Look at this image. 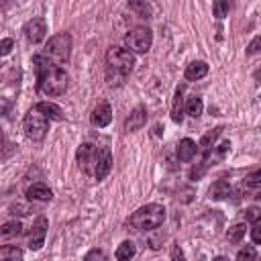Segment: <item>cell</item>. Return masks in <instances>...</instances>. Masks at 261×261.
I'll return each instance as SVG.
<instances>
[{"label": "cell", "instance_id": "2e32d148", "mask_svg": "<svg viewBox=\"0 0 261 261\" xmlns=\"http://www.w3.org/2000/svg\"><path fill=\"white\" fill-rule=\"evenodd\" d=\"M206 73H208V63H206V61H192V63L186 67V71H184L186 80H190V82H196V80L204 77Z\"/></svg>", "mask_w": 261, "mask_h": 261}, {"label": "cell", "instance_id": "277c9868", "mask_svg": "<svg viewBox=\"0 0 261 261\" xmlns=\"http://www.w3.org/2000/svg\"><path fill=\"white\" fill-rule=\"evenodd\" d=\"M69 53H71V37H69L67 33H59V35H53V37L47 41V45H45L41 57H43L45 61L57 65V63L67 61V59H69Z\"/></svg>", "mask_w": 261, "mask_h": 261}, {"label": "cell", "instance_id": "f546056e", "mask_svg": "<svg viewBox=\"0 0 261 261\" xmlns=\"http://www.w3.org/2000/svg\"><path fill=\"white\" fill-rule=\"evenodd\" d=\"M245 218H247L249 222H259V218H261V210H259L257 206H251V208H247Z\"/></svg>", "mask_w": 261, "mask_h": 261}, {"label": "cell", "instance_id": "8fae6325", "mask_svg": "<svg viewBox=\"0 0 261 261\" xmlns=\"http://www.w3.org/2000/svg\"><path fill=\"white\" fill-rule=\"evenodd\" d=\"M110 120H112V108H110L108 102H100V104L92 110V114H90V122H92L94 126H98V128L110 124Z\"/></svg>", "mask_w": 261, "mask_h": 261}, {"label": "cell", "instance_id": "d590c367", "mask_svg": "<svg viewBox=\"0 0 261 261\" xmlns=\"http://www.w3.org/2000/svg\"><path fill=\"white\" fill-rule=\"evenodd\" d=\"M212 261H228V257H222V255H220V257H214Z\"/></svg>", "mask_w": 261, "mask_h": 261}, {"label": "cell", "instance_id": "4dcf8cb0", "mask_svg": "<svg viewBox=\"0 0 261 261\" xmlns=\"http://www.w3.org/2000/svg\"><path fill=\"white\" fill-rule=\"evenodd\" d=\"M12 47H14V43H12V39H2V41H0V57H4V55H8Z\"/></svg>", "mask_w": 261, "mask_h": 261}, {"label": "cell", "instance_id": "ffe728a7", "mask_svg": "<svg viewBox=\"0 0 261 261\" xmlns=\"http://www.w3.org/2000/svg\"><path fill=\"white\" fill-rule=\"evenodd\" d=\"M0 261H22V249L16 245H2Z\"/></svg>", "mask_w": 261, "mask_h": 261}, {"label": "cell", "instance_id": "f1b7e54d", "mask_svg": "<svg viewBox=\"0 0 261 261\" xmlns=\"http://www.w3.org/2000/svg\"><path fill=\"white\" fill-rule=\"evenodd\" d=\"M84 261H106V253L102 249H92V251L86 253Z\"/></svg>", "mask_w": 261, "mask_h": 261}, {"label": "cell", "instance_id": "d4e9b609", "mask_svg": "<svg viewBox=\"0 0 261 261\" xmlns=\"http://www.w3.org/2000/svg\"><path fill=\"white\" fill-rule=\"evenodd\" d=\"M22 232V224L18 220H10V222H4L0 226V234L2 237H16Z\"/></svg>", "mask_w": 261, "mask_h": 261}, {"label": "cell", "instance_id": "8992f818", "mask_svg": "<svg viewBox=\"0 0 261 261\" xmlns=\"http://www.w3.org/2000/svg\"><path fill=\"white\" fill-rule=\"evenodd\" d=\"M151 43H153V33L147 27H135L124 37L126 49L135 51V53H147L151 49Z\"/></svg>", "mask_w": 261, "mask_h": 261}, {"label": "cell", "instance_id": "5bb4252c", "mask_svg": "<svg viewBox=\"0 0 261 261\" xmlns=\"http://www.w3.org/2000/svg\"><path fill=\"white\" fill-rule=\"evenodd\" d=\"M35 110L41 112L47 120H63L61 108H59L57 104H53V102H39V104L35 106Z\"/></svg>", "mask_w": 261, "mask_h": 261}, {"label": "cell", "instance_id": "d6a6232c", "mask_svg": "<svg viewBox=\"0 0 261 261\" xmlns=\"http://www.w3.org/2000/svg\"><path fill=\"white\" fill-rule=\"evenodd\" d=\"M259 43H261V37L257 35V37H255V39L251 41V45L247 47V53H249V55H255V53L259 51Z\"/></svg>", "mask_w": 261, "mask_h": 261}, {"label": "cell", "instance_id": "cb8c5ba5", "mask_svg": "<svg viewBox=\"0 0 261 261\" xmlns=\"http://www.w3.org/2000/svg\"><path fill=\"white\" fill-rule=\"evenodd\" d=\"M202 98H198V96H192V98H188V102H186V112L192 116V118H198L200 114H202Z\"/></svg>", "mask_w": 261, "mask_h": 261}, {"label": "cell", "instance_id": "4fadbf2b", "mask_svg": "<svg viewBox=\"0 0 261 261\" xmlns=\"http://www.w3.org/2000/svg\"><path fill=\"white\" fill-rule=\"evenodd\" d=\"M145 122H147V112H145V108H135V110L130 112V116L124 120V130H126V133L139 130Z\"/></svg>", "mask_w": 261, "mask_h": 261}, {"label": "cell", "instance_id": "1f68e13d", "mask_svg": "<svg viewBox=\"0 0 261 261\" xmlns=\"http://www.w3.org/2000/svg\"><path fill=\"white\" fill-rule=\"evenodd\" d=\"M251 237H253V243H255V245H259V243H261V222H253Z\"/></svg>", "mask_w": 261, "mask_h": 261}, {"label": "cell", "instance_id": "6da1fadb", "mask_svg": "<svg viewBox=\"0 0 261 261\" xmlns=\"http://www.w3.org/2000/svg\"><path fill=\"white\" fill-rule=\"evenodd\" d=\"M33 61L39 71V90L47 96H61L67 90V73L59 65L45 61L41 55H35Z\"/></svg>", "mask_w": 261, "mask_h": 261}, {"label": "cell", "instance_id": "836d02e7", "mask_svg": "<svg viewBox=\"0 0 261 261\" xmlns=\"http://www.w3.org/2000/svg\"><path fill=\"white\" fill-rule=\"evenodd\" d=\"M171 261H186V257H184V253H181V249L175 245L173 247V251H171Z\"/></svg>", "mask_w": 261, "mask_h": 261}, {"label": "cell", "instance_id": "484cf974", "mask_svg": "<svg viewBox=\"0 0 261 261\" xmlns=\"http://www.w3.org/2000/svg\"><path fill=\"white\" fill-rule=\"evenodd\" d=\"M257 259V251L253 245H245L239 253H237V261H255Z\"/></svg>", "mask_w": 261, "mask_h": 261}, {"label": "cell", "instance_id": "9a60e30c", "mask_svg": "<svg viewBox=\"0 0 261 261\" xmlns=\"http://www.w3.org/2000/svg\"><path fill=\"white\" fill-rule=\"evenodd\" d=\"M27 198L29 200H37V202H47L53 198V192L45 186V184H33L29 190H27Z\"/></svg>", "mask_w": 261, "mask_h": 261}, {"label": "cell", "instance_id": "83f0119b", "mask_svg": "<svg viewBox=\"0 0 261 261\" xmlns=\"http://www.w3.org/2000/svg\"><path fill=\"white\" fill-rule=\"evenodd\" d=\"M212 10H214V16H216V18H222V16H226V12L230 10V4H228V2L218 0V2H214Z\"/></svg>", "mask_w": 261, "mask_h": 261}, {"label": "cell", "instance_id": "74e56055", "mask_svg": "<svg viewBox=\"0 0 261 261\" xmlns=\"http://www.w3.org/2000/svg\"><path fill=\"white\" fill-rule=\"evenodd\" d=\"M255 261H257V259H255Z\"/></svg>", "mask_w": 261, "mask_h": 261}, {"label": "cell", "instance_id": "4316f807", "mask_svg": "<svg viewBox=\"0 0 261 261\" xmlns=\"http://www.w3.org/2000/svg\"><path fill=\"white\" fill-rule=\"evenodd\" d=\"M128 8L135 10L139 16H151V6L147 2H128Z\"/></svg>", "mask_w": 261, "mask_h": 261}, {"label": "cell", "instance_id": "3957f363", "mask_svg": "<svg viewBox=\"0 0 261 261\" xmlns=\"http://www.w3.org/2000/svg\"><path fill=\"white\" fill-rule=\"evenodd\" d=\"M165 220V208L161 204H147L141 206L139 210L133 212L130 216V224L139 230H153L157 226H161Z\"/></svg>", "mask_w": 261, "mask_h": 261}, {"label": "cell", "instance_id": "ac0fdd59", "mask_svg": "<svg viewBox=\"0 0 261 261\" xmlns=\"http://www.w3.org/2000/svg\"><path fill=\"white\" fill-rule=\"evenodd\" d=\"M196 153H198V147H196V143L192 139H181L179 141V145H177V157H179V161H192Z\"/></svg>", "mask_w": 261, "mask_h": 261}, {"label": "cell", "instance_id": "ba28073f", "mask_svg": "<svg viewBox=\"0 0 261 261\" xmlns=\"http://www.w3.org/2000/svg\"><path fill=\"white\" fill-rule=\"evenodd\" d=\"M47 226H49V222H47L45 216H39V218L35 220V224H33V228H31V232H29V241H27V245H29L31 251H39V249L43 247L45 234H47Z\"/></svg>", "mask_w": 261, "mask_h": 261}, {"label": "cell", "instance_id": "7402d4cb", "mask_svg": "<svg viewBox=\"0 0 261 261\" xmlns=\"http://www.w3.org/2000/svg\"><path fill=\"white\" fill-rule=\"evenodd\" d=\"M259 186H261V171H253L249 177H245L243 181V190L247 192H253L255 196L259 194Z\"/></svg>", "mask_w": 261, "mask_h": 261}, {"label": "cell", "instance_id": "52a82bcc", "mask_svg": "<svg viewBox=\"0 0 261 261\" xmlns=\"http://www.w3.org/2000/svg\"><path fill=\"white\" fill-rule=\"evenodd\" d=\"M75 159H77L82 171L92 175L94 167H96V159H98V147L92 145V143H82L77 147V151H75Z\"/></svg>", "mask_w": 261, "mask_h": 261}, {"label": "cell", "instance_id": "7c38bea8", "mask_svg": "<svg viewBox=\"0 0 261 261\" xmlns=\"http://www.w3.org/2000/svg\"><path fill=\"white\" fill-rule=\"evenodd\" d=\"M220 133H222V126H216V128H212V130H208L204 137H202V141L196 145L198 147V151L202 153V159L206 161L208 159V155H210V149H212V145H214V141L220 137Z\"/></svg>", "mask_w": 261, "mask_h": 261}, {"label": "cell", "instance_id": "5b68a950", "mask_svg": "<svg viewBox=\"0 0 261 261\" xmlns=\"http://www.w3.org/2000/svg\"><path fill=\"white\" fill-rule=\"evenodd\" d=\"M47 128H49V120L37 112L35 108H31L22 120V130L24 135L31 139V141H41L45 135H47Z\"/></svg>", "mask_w": 261, "mask_h": 261}, {"label": "cell", "instance_id": "44dd1931", "mask_svg": "<svg viewBox=\"0 0 261 261\" xmlns=\"http://www.w3.org/2000/svg\"><path fill=\"white\" fill-rule=\"evenodd\" d=\"M135 253H137L135 243H133V241H124V243H120V245H118V249H116L114 257H116L118 261H130V259L135 257Z\"/></svg>", "mask_w": 261, "mask_h": 261}, {"label": "cell", "instance_id": "9c48e42d", "mask_svg": "<svg viewBox=\"0 0 261 261\" xmlns=\"http://www.w3.org/2000/svg\"><path fill=\"white\" fill-rule=\"evenodd\" d=\"M24 37L35 45V43H41L45 39V33H47V24L43 18H31L27 24H24Z\"/></svg>", "mask_w": 261, "mask_h": 261}, {"label": "cell", "instance_id": "603a6c76", "mask_svg": "<svg viewBox=\"0 0 261 261\" xmlns=\"http://www.w3.org/2000/svg\"><path fill=\"white\" fill-rule=\"evenodd\" d=\"M245 230H247L245 224H232V226L226 230V239H228V243H232V245L241 243V241L245 239Z\"/></svg>", "mask_w": 261, "mask_h": 261}, {"label": "cell", "instance_id": "8d00e7d4", "mask_svg": "<svg viewBox=\"0 0 261 261\" xmlns=\"http://www.w3.org/2000/svg\"><path fill=\"white\" fill-rule=\"evenodd\" d=\"M0 143H2V128H0Z\"/></svg>", "mask_w": 261, "mask_h": 261}, {"label": "cell", "instance_id": "e0dca14e", "mask_svg": "<svg viewBox=\"0 0 261 261\" xmlns=\"http://www.w3.org/2000/svg\"><path fill=\"white\" fill-rule=\"evenodd\" d=\"M171 120L173 122L184 120V86H179L175 90V96H173V102H171Z\"/></svg>", "mask_w": 261, "mask_h": 261}, {"label": "cell", "instance_id": "d6986e66", "mask_svg": "<svg viewBox=\"0 0 261 261\" xmlns=\"http://www.w3.org/2000/svg\"><path fill=\"white\" fill-rule=\"evenodd\" d=\"M208 196H210L212 200H224V198H228V196H230V184H228L226 179H216V181L210 186Z\"/></svg>", "mask_w": 261, "mask_h": 261}, {"label": "cell", "instance_id": "e575fe53", "mask_svg": "<svg viewBox=\"0 0 261 261\" xmlns=\"http://www.w3.org/2000/svg\"><path fill=\"white\" fill-rule=\"evenodd\" d=\"M228 147H230V143H228V141H224V143L220 145V149H218V155H224V153L228 151Z\"/></svg>", "mask_w": 261, "mask_h": 261}, {"label": "cell", "instance_id": "7a4b0ae2", "mask_svg": "<svg viewBox=\"0 0 261 261\" xmlns=\"http://www.w3.org/2000/svg\"><path fill=\"white\" fill-rule=\"evenodd\" d=\"M135 57L124 47H110L106 53V80L110 86H120L133 71Z\"/></svg>", "mask_w": 261, "mask_h": 261}, {"label": "cell", "instance_id": "30bf717a", "mask_svg": "<svg viewBox=\"0 0 261 261\" xmlns=\"http://www.w3.org/2000/svg\"><path fill=\"white\" fill-rule=\"evenodd\" d=\"M110 167H112V153H110V149H108V147L98 149V159H96V167H94L96 179H98V181L104 179V177L108 175Z\"/></svg>", "mask_w": 261, "mask_h": 261}]
</instances>
